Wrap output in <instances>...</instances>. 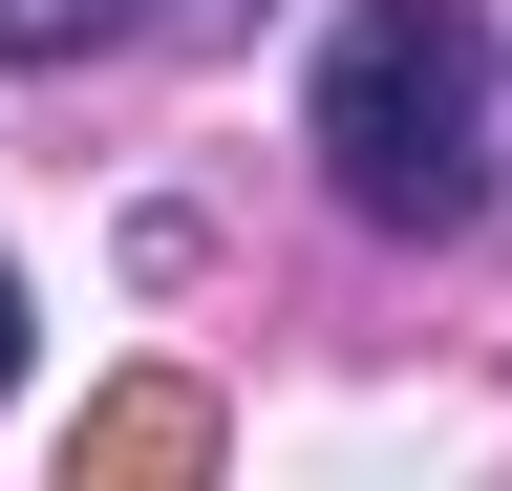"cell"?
<instances>
[{
    "label": "cell",
    "instance_id": "cell-1",
    "mask_svg": "<svg viewBox=\"0 0 512 491\" xmlns=\"http://www.w3.org/2000/svg\"><path fill=\"white\" fill-rule=\"evenodd\" d=\"M320 193L363 235H470L491 214V22L470 0H342V43H320Z\"/></svg>",
    "mask_w": 512,
    "mask_h": 491
},
{
    "label": "cell",
    "instance_id": "cell-2",
    "mask_svg": "<svg viewBox=\"0 0 512 491\" xmlns=\"http://www.w3.org/2000/svg\"><path fill=\"white\" fill-rule=\"evenodd\" d=\"M192 449H214V406H192V385H128V406L86 427V470H192Z\"/></svg>",
    "mask_w": 512,
    "mask_h": 491
},
{
    "label": "cell",
    "instance_id": "cell-3",
    "mask_svg": "<svg viewBox=\"0 0 512 491\" xmlns=\"http://www.w3.org/2000/svg\"><path fill=\"white\" fill-rule=\"evenodd\" d=\"M150 0H0V65H86V43H128Z\"/></svg>",
    "mask_w": 512,
    "mask_h": 491
},
{
    "label": "cell",
    "instance_id": "cell-4",
    "mask_svg": "<svg viewBox=\"0 0 512 491\" xmlns=\"http://www.w3.org/2000/svg\"><path fill=\"white\" fill-rule=\"evenodd\" d=\"M0 385H22V278H0Z\"/></svg>",
    "mask_w": 512,
    "mask_h": 491
}]
</instances>
